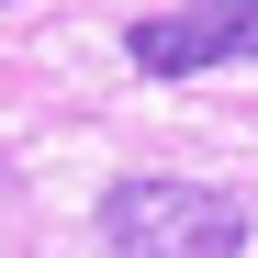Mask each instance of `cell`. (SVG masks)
Segmentation results:
<instances>
[{"label": "cell", "instance_id": "1", "mask_svg": "<svg viewBox=\"0 0 258 258\" xmlns=\"http://www.w3.org/2000/svg\"><path fill=\"white\" fill-rule=\"evenodd\" d=\"M101 247L112 258H236L247 202L202 180H112L101 191Z\"/></svg>", "mask_w": 258, "mask_h": 258}, {"label": "cell", "instance_id": "2", "mask_svg": "<svg viewBox=\"0 0 258 258\" xmlns=\"http://www.w3.org/2000/svg\"><path fill=\"white\" fill-rule=\"evenodd\" d=\"M123 56L146 79H191V68H236L258 56V0H191V12H146L123 34Z\"/></svg>", "mask_w": 258, "mask_h": 258}]
</instances>
